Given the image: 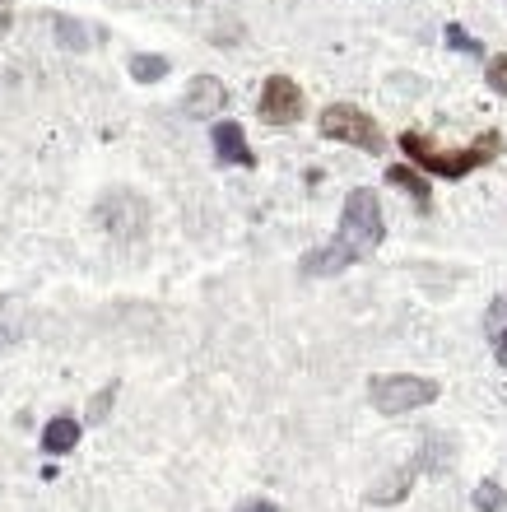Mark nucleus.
<instances>
[{
  "instance_id": "obj_2",
  "label": "nucleus",
  "mask_w": 507,
  "mask_h": 512,
  "mask_svg": "<svg viewBox=\"0 0 507 512\" xmlns=\"http://www.w3.org/2000/svg\"><path fill=\"white\" fill-rule=\"evenodd\" d=\"M401 149L410 154L414 168H424V173H433V177H470L475 168H484V163L503 149V135L484 131L480 140H475V145H466V149H442V145H433L428 135L405 131L401 135Z\"/></svg>"
},
{
  "instance_id": "obj_6",
  "label": "nucleus",
  "mask_w": 507,
  "mask_h": 512,
  "mask_svg": "<svg viewBox=\"0 0 507 512\" xmlns=\"http://www.w3.org/2000/svg\"><path fill=\"white\" fill-rule=\"evenodd\" d=\"M98 219L107 224V233L117 238H140V229L149 224V210L140 196H126V191H112L103 205H98Z\"/></svg>"
},
{
  "instance_id": "obj_19",
  "label": "nucleus",
  "mask_w": 507,
  "mask_h": 512,
  "mask_svg": "<svg viewBox=\"0 0 507 512\" xmlns=\"http://www.w3.org/2000/svg\"><path fill=\"white\" fill-rule=\"evenodd\" d=\"M238 512H275V503H266V499H252V503H242Z\"/></svg>"
},
{
  "instance_id": "obj_13",
  "label": "nucleus",
  "mask_w": 507,
  "mask_h": 512,
  "mask_svg": "<svg viewBox=\"0 0 507 512\" xmlns=\"http://www.w3.org/2000/svg\"><path fill=\"white\" fill-rule=\"evenodd\" d=\"M475 508L480 512H507V489L494 485V480H480V485H475Z\"/></svg>"
},
{
  "instance_id": "obj_10",
  "label": "nucleus",
  "mask_w": 507,
  "mask_h": 512,
  "mask_svg": "<svg viewBox=\"0 0 507 512\" xmlns=\"http://www.w3.org/2000/svg\"><path fill=\"white\" fill-rule=\"evenodd\" d=\"M484 331H489L494 359L507 368V298H494V308H489V317H484Z\"/></svg>"
},
{
  "instance_id": "obj_12",
  "label": "nucleus",
  "mask_w": 507,
  "mask_h": 512,
  "mask_svg": "<svg viewBox=\"0 0 507 512\" xmlns=\"http://www.w3.org/2000/svg\"><path fill=\"white\" fill-rule=\"evenodd\" d=\"M168 70H173L168 66V56H149V52L131 56V80H140V84H159Z\"/></svg>"
},
{
  "instance_id": "obj_4",
  "label": "nucleus",
  "mask_w": 507,
  "mask_h": 512,
  "mask_svg": "<svg viewBox=\"0 0 507 512\" xmlns=\"http://www.w3.org/2000/svg\"><path fill=\"white\" fill-rule=\"evenodd\" d=\"M438 382L419 378V373H382V378L368 382V401L382 410V415H410L419 405L438 401Z\"/></svg>"
},
{
  "instance_id": "obj_17",
  "label": "nucleus",
  "mask_w": 507,
  "mask_h": 512,
  "mask_svg": "<svg viewBox=\"0 0 507 512\" xmlns=\"http://www.w3.org/2000/svg\"><path fill=\"white\" fill-rule=\"evenodd\" d=\"M447 42H452V47H456V52H470V56H475V52H480V42H475V38H470V33H466V28H456V24H447Z\"/></svg>"
},
{
  "instance_id": "obj_3",
  "label": "nucleus",
  "mask_w": 507,
  "mask_h": 512,
  "mask_svg": "<svg viewBox=\"0 0 507 512\" xmlns=\"http://www.w3.org/2000/svg\"><path fill=\"white\" fill-rule=\"evenodd\" d=\"M317 131L326 135V140H335V145H354V149H363V154H382V149H387L382 126H377L363 108H354V103H331V108H321Z\"/></svg>"
},
{
  "instance_id": "obj_7",
  "label": "nucleus",
  "mask_w": 507,
  "mask_h": 512,
  "mask_svg": "<svg viewBox=\"0 0 507 512\" xmlns=\"http://www.w3.org/2000/svg\"><path fill=\"white\" fill-rule=\"evenodd\" d=\"M228 108V89L224 80H214V75H196L187 89V98H182V112L187 117H196V122H205V117H219V112Z\"/></svg>"
},
{
  "instance_id": "obj_1",
  "label": "nucleus",
  "mask_w": 507,
  "mask_h": 512,
  "mask_svg": "<svg viewBox=\"0 0 507 512\" xmlns=\"http://www.w3.org/2000/svg\"><path fill=\"white\" fill-rule=\"evenodd\" d=\"M382 238H387V219H382V201H377V191L354 187L345 196V210H340V229H335V238L326 247H317V252H307L303 261H298V270H303L307 280L340 275V270L368 261V256L382 247Z\"/></svg>"
},
{
  "instance_id": "obj_14",
  "label": "nucleus",
  "mask_w": 507,
  "mask_h": 512,
  "mask_svg": "<svg viewBox=\"0 0 507 512\" xmlns=\"http://www.w3.org/2000/svg\"><path fill=\"white\" fill-rule=\"evenodd\" d=\"M14 340H19V303L5 298L0 303V345H14Z\"/></svg>"
},
{
  "instance_id": "obj_11",
  "label": "nucleus",
  "mask_w": 507,
  "mask_h": 512,
  "mask_svg": "<svg viewBox=\"0 0 507 512\" xmlns=\"http://www.w3.org/2000/svg\"><path fill=\"white\" fill-rule=\"evenodd\" d=\"M387 182H391V187H401L405 196H414V205H419V210H428V182L414 173V168H405V163H391V168H387Z\"/></svg>"
},
{
  "instance_id": "obj_9",
  "label": "nucleus",
  "mask_w": 507,
  "mask_h": 512,
  "mask_svg": "<svg viewBox=\"0 0 507 512\" xmlns=\"http://www.w3.org/2000/svg\"><path fill=\"white\" fill-rule=\"evenodd\" d=\"M80 424L70 415H56L47 419V429H42V452H52V457H66V452H75V443H80Z\"/></svg>"
},
{
  "instance_id": "obj_5",
  "label": "nucleus",
  "mask_w": 507,
  "mask_h": 512,
  "mask_svg": "<svg viewBox=\"0 0 507 512\" xmlns=\"http://www.w3.org/2000/svg\"><path fill=\"white\" fill-rule=\"evenodd\" d=\"M256 112H261V122L270 126H289L303 117V89H298L289 75H270L266 84H261V103H256Z\"/></svg>"
},
{
  "instance_id": "obj_16",
  "label": "nucleus",
  "mask_w": 507,
  "mask_h": 512,
  "mask_svg": "<svg viewBox=\"0 0 507 512\" xmlns=\"http://www.w3.org/2000/svg\"><path fill=\"white\" fill-rule=\"evenodd\" d=\"M484 80H489V89H494V94L507 98V56H494V61H489Z\"/></svg>"
},
{
  "instance_id": "obj_15",
  "label": "nucleus",
  "mask_w": 507,
  "mask_h": 512,
  "mask_svg": "<svg viewBox=\"0 0 507 512\" xmlns=\"http://www.w3.org/2000/svg\"><path fill=\"white\" fill-rule=\"evenodd\" d=\"M112 401H117V382H112V387H103L94 401H89V424H103L107 410H112Z\"/></svg>"
},
{
  "instance_id": "obj_18",
  "label": "nucleus",
  "mask_w": 507,
  "mask_h": 512,
  "mask_svg": "<svg viewBox=\"0 0 507 512\" xmlns=\"http://www.w3.org/2000/svg\"><path fill=\"white\" fill-rule=\"evenodd\" d=\"M56 33H61V38H66V47H84V28L80 24H70V19H56Z\"/></svg>"
},
{
  "instance_id": "obj_8",
  "label": "nucleus",
  "mask_w": 507,
  "mask_h": 512,
  "mask_svg": "<svg viewBox=\"0 0 507 512\" xmlns=\"http://www.w3.org/2000/svg\"><path fill=\"white\" fill-rule=\"evenodd\" d=\"M214 154H219V163H233V168H252L256 154L252 145H247V135H242L238 122H214Z\"/></svg>"
}]
</instances>
